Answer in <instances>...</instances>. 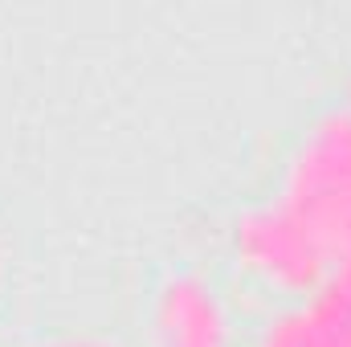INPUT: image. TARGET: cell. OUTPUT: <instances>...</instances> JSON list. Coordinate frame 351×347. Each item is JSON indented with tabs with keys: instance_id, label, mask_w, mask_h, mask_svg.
Listing matches in <instances>:
<instances>
[{
	"instance_id": "6da1fadb",
	"label": "cell",
	"mask_w": 351,
	"mask_h": 347,
	"mask_svg": "<svg viewBox=\"0 0 351 347\" xmlns=\"http://www.w3.org/2000/svg\"><path fill=\"white\" fill-rule=\"evenodd\" d=\"M335 270V250L278 196H250L225 221V278L265 307L315 294Z\"/></svg>"
},
{
	"instance_id": "7a4b0ae2",
	"label": "cell",
	"mask_w": 351,
	"mask_h": 347,
	"mask_svg": "<svg viewBox=\"0 0 351 347\" xmlns=\"http://www.w3.org/2000/svg\"><path fill=\"white\" fill-rule=\"evenodd\" d=\"M265 192L306 221L335 250L339 265V254L351 246V110L339 98L306 115Z\"/></svg>"
},
{
	"instance_id": "3957f363",
	"label": "cell",
	"mask_w": 351,
	"mask_h": 347,
	"mask_svg": "<svg viewBox=\"0 0 351 347\" xmlns=\"http://www.w3.org/2000/svg\"><path fill=\"white\" fill-rule=\"evenodd\" d=\"M233 282L200 261L164 265L139 298V335L131 347H245V315Z\"/></svg>"
},
{
	"instance_id": "277c9868",
	"label": "cell",
	"mask_w": 351,
	"mask_h": 347,
	"mask_svg": "<svg viewBox=\"0 0 351 347\" xmlns=\"http://www.w3.org/2000/svg\"><path fill=\"white\" fill-rule=\"evenodd\" d=\"M16 347H131L127 339L98 331V327H41Z\"/></svg>"
},
{
	"instance_id": "5b68a950",
	"label": "cell",
	"mask_w": 351,
	"mask_h": 347,
	"mask_svg": "<svg viewBox=\"0 0 351 347\" xmlns=\"http://www.w3.org/2000/svg\"><path fill=\"white\" fill-rule=\"evenodd\" d=\"M339 102H343V106L351 110V70H348V82H343V94H339Z\"/></svg>"
},
{
	"instance_id": "8992f818",
	"label": "cell",
	"mask_w": 351,
	"mask_h": 347,
	"mask_svg": "<svg viewBox=\"0 0 351 347\" xmlns=\"http://www.w3.org/2000/svg\"><path fill=\"white\" fill-rule=\"evenodd\" d=\"M0 294H4V254H0Z\"/></svg>"
}]
</instances>
